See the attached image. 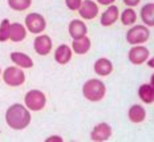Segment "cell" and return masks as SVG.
<instances>
[{
  "mask_svg": "<svg viewBox=\"0 0 154 142\" xmlns=\"http://www.w3.org/2000/svg\"><path fill=\"white\" fill-rule=\"evenodd\" d=\"M25 36H27V31H25L24 25L19 24V23H14L9 25V39L15 43L23 41Z\"/></svg>",
  "mask_w": 154,
  "mask_h": 142,
  "instance_id": "14",
  "label": "cell"
},
{
  "mask_svg": "<svg viewBox=\"0 0 154 142\" xmlns=\"http://www.w3.org/2000/svg\"><path fill=\"white\" fill-rule=\"evenodd\" d=\"M0 75H2V69H0Z\"/></svg>",
  "mask_w": 154,
  "mask_h": 142,
  "instance_id": "29",
  "label": "cell"
},
{
  "mask_svg": "<svg viewBox=\"0 0 154 142\" xmlns=\"http://www.w3.org/2000/svg\"><path fill=\"white\" fill-rule=\"evenodd\" d=\"M69 35L73 40L76 39H81L86 36V32H88V28H86L85 23L81 20H72L69 23Z\"/></svg>",
  "mask_w": 154,
  "mask_h": 142,
  "instance_id": "11",
  "label": "cell"
},
{
  "mask_svg": "<svg viewBox=\"0 0 154 142\" xmlns=\"http://www.w3.org/2000/svg\"><path fill=\"white\" fill-rule=\"evenodd\" d=\"M45 19L40 14L32 12V14L25 16V27L31 33H40L45 29Z\"/></svg>",
  "mask_w": 154,
  "mask_h": 142,
  "instance_id": "6",
  "label": "cell"
},
{
  "mask_svg": "<svg viewBox=\"0 0 154 142\" xmlns=\"http://www.w3.org/2000/svg\"><path fill=\"white\" fill-rule=\"evenodd\" d=\"M11 60L14 61L19 68H32L33 66V61L28 54L23 52H12L11 53Z\"/></svg>",
  "mask_w": 154,
  "mask_h": 142,
  "instance_id": "16",
  "label": "cell"
},
{
  "mask_svg": "<svg viewBox=\"0 0 154 142\" xmlns=\"http://www.w3.org/2000/svg\"><path fill=\"white\" fill-rule=\"evenodd\" d=\"M147 64H149V66H152V68H153V65H154V64H153V60H149V63H147Z\"/></svg>",
  "mask_w": 154,
  "mask_h": 142,
  "instance_id": "28",
  "label": "cell"
},
{
  "mask_svg": "<svg viewBox=\"0 0 154 142\" xmlns=\"http://www.w3.org/2000/svg\"><path fill=\"white\" fill-rule=\"evenodd\" d=\"M32 0H8V5L14 11H25L31 7Z\"/></svg>",
  "mask_w": 154,
  "mask_h": 142,
  "instance_id": "22",
  "label": "cell"
},
{
  "mask_svg": "<svg viewBox=\"0 0 154 142\" xmlns=\"http://www.w3.org/2000/svg\"><path fill=\"white\" fill-rule=\"evenodd\" d=\"M121 21L124 25H131L137 21V14L133 8H126L121 14Z\"/></svg>",
  "mask_w": 154,
  "mask_h": 142,
  "instance_id": "21",
  "label": "cell"
},
{
  "mask_svg": "<svg viewBox=\"0 0 154 142\" xmlns=\"http://www.w3.org/2000/svg\"><path fill=\"white\" fill-rule=\"evenodd\" d=\"M5 122L14 130H23L31 122L29 109L21 104L11 105L5 112Z\"/></svg>",
  "mask_w": 154,
  "mask_h": 142,
  "instance_id": "1",
  "label": "cell"
},
{
  "mask_svg": "<svg viewBox=\"0 0 154 142\" xmlns=\"http://www.w3.org/2000/svg\"><path fill=\"white\" fill-rule=\"evenodd\" d=\"M113 70V64H112L110 60L108 59H98L94 63V72L97 73L98 76H109Z\"/></svg>",
  "mask_w": 154,
  "mask_h": 142,
  "instance_id": "15",
  "label": "cell"
},
{
  "mask_svg": "<svg viewBox=\"0 0 154 142\" xmlns=\"http://www.w3.org/2000/svg\"><path fill=\"white\" fill-rule=\"evenodd\" d=\"M150 36V31L145 25H136L130 28L126 33V40L131 45H140L142 43H146Z\"/></svg>",
  "mask_w": 154,
  "mask_h": 142,
  "instance_id": "4",
  "label": "cell"
},
{
  "mask_svg": "<svg viewBox=\"0 0 154 142\" xmlns=\"http://www.w3.org/2000/svg\"><path fill=\"white\" fill-rule=\"evenodd\" d=\"M24 102H25V106H27L29 110L37 112V110H41V109L45 106L47 98L43 92L33 89V90H29V92L25 94Z\"/></svg>",
  "mask_w": 154,
  "mask_h": 142,
  "instance_id": "3",
  "label": "cell"
},
{
  "mask_svg": "<svg viewBox=\"0 0 154 142\" xmlns=\"http://www.w3.org/2000/svg\"><path fill=\"white\" fill-rule=\"evenodd\" d=\"M112 135V128L110 125L105 124V122H101V124L96 125L94 129L91 133V140L96 141V142H104L108 141Z\"/></svg>",
  "mask_w": 154,
  "mask_h": 142,
  "instance_id": "8",
  "label": "cell"
},
{
  "mask_svg": "<svg viewBox=\"0 0 154 142\" xmlns=\"http://www.w3.org/2000/svg\"><path fill=\"white\" fill-rule=\"evenodd\" d=\"M118 16H120V14H118V8L116 7V5H109V8L101 16V25L109 27V25L114 24V23L117 21Z\"/></svg>",
  "mask_w": 154,
  "mask_h": 142,
  "instance_id": "13",
  "label": "cell"
},
{
  "mask_svg": "<svg viewBox=\"0 0 154 142\" xmlns=\"http://www.w3.org/2000/svg\"><path fill=\"white\" fill-rule=\"evenodd\" d=\"M72 49L73 52L77 54H85L91 49V39L89 37H81V39H76L72 43Z\"/></svg>",
  "mask_w": 154,
  "mask_h": 142,
  "instance_id": "17",
  "label": "cell"
},
{
  "mask_svg": "<svg viewBox=\"0 0 154 142\" xmlns=\"http://www.w3.org/2000/svg\"><path fill=\"white\" fill-rule=\"evenodd\" d=\"M47 142H63V138L59 135H52V137L47 138Z\"/></svg>",
  "mask_w": 154,
  "mask_h": 142,
  "instance_id": "26",
  "label": "cell"
},
{
  "mask_svg": "<svg viewBox=\"0 0 154 142\" xmlns=\"http://www.w3.org/2000/svg\"><path fill=\"white\" fill-rule=\"evenodd\" d=\"M9 25H11V23L8 19H4L0 24V41L2 43H4L9 39Z\"/></svg>",
  "mask_w": 154,
  "mask_h": 142,
  "instance_id": "23",
  "label": "cell"
},
{
  "mask_svg": "<svg viewBox=\"0 0 154 142\" xmlns=\"http://www.w3.org/2000/svg\"><path fill=\"white\" fill-rule=\"evenodd\" d=\"M3 80L9 86H20L25 81V75L19 66H8L3 73Z\"/></svg>",
  "mask_w": 154,
  "mask_h": 142,
  "instance_id": "5",
  "label": "cell"
},
{
  "mask_svg": "<svg viewBox=\"0 0 154 142\" xmlns=\"http://www.w3.org/2000/svg\"><path fill=\"white\" fill-rule=\"evenodd\" d=\"M138 96L145 104H152L154 101V88L152 86V84H143L140 86L138 89Z\"/></svg>",
  "mask_w": 154,
  "mask_h": 142,
  "instance_id": "20",
  "label": "cell"
},
{
  "mask_svg": "<svg viewBox=\"0 0 154 142\" xmlns=\"http://www.w3.org/2000/svg\"><path fill=\"white\" fill-rule=\"evenodd\" d=\"M97 2L100 3V4H102V5H112L116 0H97Z\"/></svg>",
  "mask_w": 154,
  "mask_h": 142,
  "instance_id": "27",
  "label": "cell"
},
{
  "mask_svg": "<svg viewBox=\"0 0 154 142\" xmlns=\"http://www.w3.org/2000/svg\"><path fill=\"white\" fill-rule=\"evenodd\" d=\"M70 59H72V49L66 44L59 45L56 52H54V60L61 65H65L70 61Z\"/></svg>",
  "mask_w": 154,
  "mask_h": 142,
  "instance_id": "12",
  "label": "cell"
},
{
  "mask_svg": "<svg viewBox=\"0 0 154 142\" xmlns=\"http://www.w3.org/2000/svg\"><path fill=\"white\" fill-rule=\"evenodd\" d=\"M77 11H79V15L82 19H85V20H92V19H94L98 15L97 4L94 2H92V0H84V2H81V5H80V8Z\"/></svg>",
  "mask_w": 154,
  "mask_h": 142,
  "instance_id": "9",
  "label": "cell"
},
{
  "mask_svg": "<svg viewBox=\"0 0 154 142\" xmlns=\"http://www.w3.org/2000/svg\"><path fill=\"white\" fill-rule=\"evenodd\" d=\"M105 93H106V88H105L104 82L97 79L88 80L84 84V86H82V94H84V97L93 102L101 101L104 98Z\"/></svg>",
  "mask_w": 154,
  "mask_h": 142,
  "instance_id": "2",
  "label": "cell"
},
{
  "mask_svg": "<svg viewBox=\"0 0 154 142\" xmlns=\"http://www.w3.org/2000/svg\"><path fill=\"white\" fill-rule=\"evenodd\" d=\"M128 116H129V120L134 124H140L146 118V110L140 105H133L128 112Z\"/></svg>",
  "mask_w": 154,
  "mask_h": 142,
  "instance_id": "18",
  "label": "cell"
},
{
  "mask_svg": "<svg viewBox=\"0 0 154 142\" xmlns=\"http://www.w3.org/2000/svg\"><path fill=\"white\" fill-rule=\"evenodd\" d=\"M150 52L146 47L143 45H134L133 48L129 51L128 53V57H129V61L134 65H140V64H143L145 61L149 59Z\"/></svg>",
  "mask_w": 154,
  "mask_h": 142,
  "instance_id": "7",
  "label": "cell"
},
{
  "mask_svg": "<svg viewBox=\"0 0 154 142\" xmlns=\"http://www.w3.org/2000/svg\"><path fill=\"white\" fill-rule=\"evenodd\" d=\"M140 2L141 0H124V3L126 5H129V7H134V5H137V4H140Z\"/></svg>",
  "mask_w": 154,
  "mask_h": 142,
  "instance_id": "25",
  "label": "cell"
},
{
  "mask_svg": "<svg viewBox=\"0 0 154 142\" xmlns=\"http://www.w3.org/2000/svg\"><path fill=\"white\" fill-rule=\"evenodd\" d=\"M141 19L149 27L154 25V4L153 3H147L141 9Z\"/></svg>",
  "mask_w": 154,
  "mask_h": 142,
  "instance_id": "19",
  "label": "cell"
},
{
  "mask_svg": "<svg viewBox=\"0 0 154 142\" xmlns=\"http://www.w3.org/2000/svg\"><path fill=\"white\" fill-rule=\"evenodd\" d=\"M81 2L82 0H65V4L66 7L69 9H72V11H77V9L80 8V5H81Z\"/></svg>",
  "mask_w": 154,
  "mask_h": 142,
  "instance_id": "24",
  "label": "cell"
},
{
  "mask_svg": "<svg viewBox=\"0 0 154 142\" xmlns=\"http://www.w3.org/2000/svg\"><path fill=\"white\" fill-rule=\"evenodd\" d=\"M33 48L37 54L40 56H47L52 49V40L48 35H40L35 39L33 41Z\"/></svg>",
  "mask_w": 154,
  "mask_h": 142,
  "instance_id": "10",
  "label": "cell"
}]
</instances>
